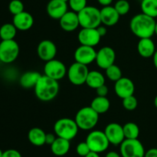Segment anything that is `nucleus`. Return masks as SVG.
<instances>
[{"label": "nucleus", "mask_w": 157, "mask_h": 157, "mask_svg": "<svg viewBox=\"0 0 157 157\" xmlns=\"http://www.w3.org/2000/svg\"><path fill=\"white\" fill-rule=\"evenodd\" d=\"M156 22L154 18L142 12L131 18L130 28L131 32L138 38H151L155 34Z\"/></svg>", "instance_id": "obj_1"}, {"label": "nucleus", "mask_w": 157, "mask_h": 157, "mask_svg": "<svg viewBox=\"0 0 157 157\" xmlns=\"http://www.w3.org/2000/svg\"><path fill=\"white\" fill-rule=\"evenodd\" d=\"M35 93L37 98L43 102L53 100L59 92L58 81L45 75H41L35 86Z\"/></svg>", "instance_id": "obj_2"}, {"label": "nucleus", "mask_w": 157, "mask_h": 157, "mask_svg": "<svg viewBox=\"0 0 157 157\" xmlns=\"http://www.w3.org/2000/svg\"><path fill=\"white\" fill-rule=\"evenodd\" d=\"M79 129L91 130L99 121V114L95 112L90 106H86L80 109L75 119Z\"/></svg>", "instance_id": "obj_3"}, {"label": "nucleus", "mask_w": 157, "mask_h": 157, "mask_svg": "<svg viewBox=\"0 0 157 157\" xmlns=\"http://www.w3.org/2000/svg\"><path fill=\"white\" fill-rule=\"evenodd\" d=\"M78 128L75 119L70 118H61L55 122L54 125V131L55 135L60 138H63L71 141L78 135Z\"/></svg>", "instance_id": "obj_4"}, {"label": "nucleus", "mask_w": 157, "mask_h": 157, "mask_svg": "<svg viewBox=\"0 0 157 157\" xmlns=\"http://www.w3.org/2000/svg\"><path fill=\"white\" fill-rule=\"evenodd\" d=\"M80 26L85 29H97L101 24V10L94 6H87L78 13Z\"/></svg>", "instance_id": "obj_5"}, {"label": "nucleus", "mask_w": 157, "mask_h": 157, "mask_svg": "<svg viewBox=\"0 0 157 157\" xmlns=\"http://www.w3.org/2000/svg\"><path fill=\"white\" fill-rule=\"evenodd\" d=\"M85 142L88 145L90 151L97 153L106 151L110 145L104 132L101 130L91 131L87 135Z\"/></svg>", "instance_id": "obj_6"}, {"label": "nucleus", "mask_w": 157, "mask_h": 157, "mask_svg": "<svg viewBox=\"0 0 157 157\" xmlns=\"http://www.w3.org/2000/svg\"><path fill=\"white\" fill-rule=\"evenodd\" d=\"M19 51V46L15 39L2 40L0 42V61L5 64L13 62L18 58Z\"/></svg>", "instance_id": "obj_7"}, {"label": "nucleus", "mask_w": 157, "mask_h": 157, "mask_svg": "<svg viewBox=\"0 0 157 157\" xmlns=\"http://www.w3.org/2000/svg\"><path fill=\"white\" fill-rule=\"evenodd\" d=\"M120 151L122 157H144L145 149L138 139H125L120 145Z\"/></svg>", "instance_id": "obj_8"}, {"label": "nucleus", "mask_w": 157, "mask_h": 157, "mask_svg": "<svg viewBox=\"0 0 157 157\" xmlns=\"http://www.w3.org/2000/svg\"><path fill=\"white\" fill-rule=\"evenodd\" d=\"M89 69L86 65L74 62L69 66L67 75L69 81L75 86H81L86 83Z\"/></svg>", "instance_id": "obj_9"}, {"label": "nucleus", "mask_w": 157, "mask_h": 157, "mask_svg": "<svg viewBox=\"0 0 157 157\" xmlns=\"http://www.w3.org/2000/svg\"><path fill=\"white\" fill-rule=\"evenodd\" d=\"M67 72V70L65 65L61 61L55 59V58L46 62L44 66V75H47L56 81L62 79L66 75Z\"/></svg>", "instance_id": "obj_10"}, {"label": "nucleus", "mask_w": 157, "mask_h": 157, "mask_svg": "<svg viewBox=\"0 0 157 157\" xmlns=\"http://www.w3.org/2000/svg\"><path fill=\"white\" fill-rule=\"evenodd\" d=\"M115 59L116 52L114 49L110 46H104L97 52L95 62L101 69H106L114 64Z\"/></svg>", "instance_id": "obj_11"}, {"label": "nucleus", "mask_w": 157, "mask_h": 157, "mask_svg": "<svg viewBox=\"0 0 157 157\" xmlns=\"http://www.w3.org/2000/svg\"><path fill=\"white\" fill-rule=\"evenodd\" d=\"M104 133L110 144L114 145V146L121 145L125 139L124 128L119 123H109L104 129Z\"/></svg>", "instance_id": "obj_12"}, {"label": "nucleus", "mask_w": 157, "mask_h": 157, "mask_svg": "<svg viewBox=\"0 0 157 157\" xmlns=\"http://www.w3.org/2000/svg\"><path fill=\"white\" fill-rule=\"evenodd\" d=\"M97 52L94 47L81 45L76 49L75 52V62L83 65L90 64L96 60Z\"/></svg>", "instance_id": "obj_13"}, {"label": "nucleus", "mask_w": 157, "mask_h": 157, "mask_svg": "<svg viewBox=\"0 0 157 157\" xmlns=\"http://www.w3.org/2000/svg\"><path fill=\"white\" fill-rule=\"evenodd\" d=\"M37 53L38 57L45 62L54 59L57 55L56 45L51 40H42L38 44L37 48Z\"/></svg>", "instance_id": "obj_14"}, {"label": "nucleus", "mask_w": 157, "mask_h": 157, "mask_svg": "<svg viewBox=\"0 0 157 157\" xmlns=\"http://www.w3.org/2000/svg\"><path fill=\"white\" fill-rule=\"evenodd\" d=\"M101 35L97 29H85L82 28L78 35V39L81 45L94 47L99 44L101 41Z\"/></svg>", "instance_id": "obj_15"}, {"label": "nucleus", "mask_w": 157, "mask_h": 157, "mask_svg": "<svg viewBox=\"0 0 157 157\" xmlns=\"http://www.w3.org/2000/svg\"><path fill=\"white\" fill-rule=\"evenodd\" d=\"M114 91L117 95L123 99L134 94L135 85L130 78L122 77L118 81L115 82Z\"/></svg>", "instance_id": "obj_16"}, {"label": "nucleus", "mask_w": 157, "mask_h": 157, "mask_svg": "<svg viewBox=\"0 0 157 157\" xmlns=\"http://www.w3.org/2000/svg\"><path fill=\"white\" fill-rule=\"evenodd\" d=\"M67 3L62 0H50L47 4L46 11L53 19L59 20L67 12Z\"/></svg>", "instance_id": "obj_17"}, {"label": "nucleus", "mask_w": 157, "mask_h": 157, "mask_svg": "<svg viewBox=\"0 0 157 157\" xmlns=\"http://www.w3.org/2000/svg\"><path fill=\"white\" fill-rule=\"evenodd\" d=\"M59 22L61 29L67 32L76 30L80 26L78 13L74 11H67L60 18Z\"/></svg>", "instance_id": "obj_18"}, {"label": "nucleus", "mask_w": 157, "mask_h": 157, "mask_svg": "<svg viewBox=\"0 0 157 157\" xmlns=\"http://www.w3.org/2000/svg\"><path fill=\"white\" fill-rule=\"evenodd\" d=\"M12 23L17 30L28 31L32 27L34 24V18L29 12H24L14 15Z\"/></svg>", "instance_id": "obj_19"}, {"label": "nucleus", "mask_w": 157, "mask_h": 157, "mask_svg": "<svg viewBox=\"0 0 157 157\" xmlns=\"http://www.w3.org/2000/svg\"><path fill=\"white\" fill-rule=\"evenodd\" d=\"M120 16L114 6H105L101 9V23L106 26H113L117 24Z\"/></svg>", "instance_id": "obj_20"}, {"label": "nucleus", "mask_w": 157, "mask_h": 157, "mask_svg": "<svg viewBox=\"0 0 157 157\" xmlns=\"http://www.w3.org/2000/svg\"><path fill=\"white\" fill-rule=\"evenodd\" d=\"M138 53L144 58L153 57L156 52V46L151 38H140L137 44Z\"/></svg>", "instance_id": "obj_21"}, {"label": "nucleus", "mask_w": 157, "mask_h": 157, "mask_svg": "<svg viewBox=\"0 0 157 157\" xmlns=\"http://www.w3.org/2000/svg\"><path fill=\"white\" fill-rule=\"evenodd\" d=\"M41 76V74L40 72L36 71H28L23 73L20 77L19 83L21 87L25 89L35 88Z\"/></svg>", "instance_id": "obj_22"}, {"label": "nucleus", "mask_w": 157, "mask_h": 157, "mask_svg": "<svg viewBox=\"0 0 157 157\" xmlns=\"http://www.w3.org/2000/svg\"><path fill=\"white\" fill-rule=\"evenodd\" d=\"M70 141L57 136L56 139L51 145V150L54 155L57 156H63L69 152Z\"/></svg>", "instance_id": "obj_23"}, {"label": "nucleus", "mask_w": 157, "mask_h": 157, "mask_svg": "<svg viewBox=\"0 0 157 157\" xmlns=\"http://www.w3.org/2000/svg\"><path fill=\"white\" fill-rule=\"evenodd\" d=\"M46 133L39 127H34L29 130L28 139L32 145L35 146H41L45 144Z\"/></svg>", "instance_id": "obj_24"}, {"label": "nucleus", "mask_w": 157, "mask_h": 157, "mask_svg": "<svg viewBox=\"0 0 157 157\" xmlns=\"http://www.w3.org/2000/svg\"><path fill=\"white\" fill-rule=\"evenodd\" d=\"M86 84L92 89H98L102 85L105 84V77L101 72L97 70L89 71Z\"/></svg>", "instance_id": "obj_25"}, {"label": "nucleus", "mask_w": 157, "mask_h": 157, "mask_svg": "<svg viewBox=\"0 0 157 157\" xmlns=\"http://www.w3.org/2000/svg\"><path fill=\"white\" fill-rule=\"evenodd\" d=\"M90 106L100 115V114L105 113L109 110L110 106V102L107 98V96H97L92 100Z\"/></svg>", "instance_id": "obj_26"}, {"label": "nucleus", "mask_w": 157, "mask_h": 157, "mask_svg": "<svg viewBox=\"0 0 157 157\" xmlns=\"http://www.w3.org/2000/svg\"><path fill=\"white\" fill-rule=\"evenodd\" d=\"M141 10L143 13L152 17H157V0H142L141 1Z\"/></svg>", "instance_id": "obj_27"}, {"label": "nucleus", "mask_w": 157, "mask_h": 157, "mask_svg": "<svg viewBox=\"0 0 157 157\" xmlns=\"http://www.w3.org/2000/svg\"><path fill=\"white\" fill-rule=\"evenodd\" d=\"M17 33V29L13 23H5L0 27V38L2 40H12Z\"/></svg>", "instance_id": "obj_28"}, {"label": "nucleus", "mask_w": 157, "mask_h": 157, "mask_svg": "<svg viewBox=\"0 0 157 157\" xmlns=\"http://www.w3.org/2000/svg\"><path fill=\"white\" fill-rule=\"evenodd\" d=\"M123 128H124L125 139H138L140 135V128L136 123L129 122L123 126Z\"/></svg>", "instance_id": "obj_29"}, {"label": "nucleus", "mask_w": 157, "mask_h": 157, "mask_svg": "<svg viewBox=\"0 0 157 157\" xmlns=\"http://www.w3.org/2000/svg\"><path fill=\"white\" fill-rule=\"evenodd\" d=\"M106 75L110 80L113 82H117L122 78V71L121 68L117 65L113 64L105 69Z\"/></svg>", "instance_id": "obj_30"}, {"label": "nucleus", "mask_w": 157, "mask_h": 157, "mask_svg": "<svg viewBox=\"0 0 157 157\" xmlns=\"http://www.w3.org/2000/svg\"><path fill=\"white\" fill-rule=\"evenodd\" d=\"M114 8L120 15H125L130 12V5L127 0H118L115 3Z\"/></svg>", "instance_id": "obj_31"}, {"label": "nucleus", "mask_w": 157, "mask_h": 157, "mask_svg": "<svg viewBox=\"0 0 157 157\" xmlns=\"http://www.w3.org/2000/svg\"><path fill=\"white\" fill-rule=\"evenodd\" d=\"M9 10L13 15L24 12V4L21 0H12L9 4Z\"/></svg>", "instance_id": "obj_32"}, {"label": "nucleus", "mask_w": 157, "mask_h": 157, "mask_svg": "<svg viewBox=\"0 0 157 157\" xmlns=\"http://www.w3.org/2000/svg\"><path fill=\"white\" fill-rule=\"evenodd\" d=\"M138 101L134 95H130L127 98L123 99V106L127 111H133L136 109Z\"/></svg>", "instance_id": "obj_33"}, {"label": "nucleus", "mask_w": 157, "mask_h": 157, "mask_svg": "<svg viewBox=\"0 0 157 157\" xmlns=\"http://www.w3.org/2000/svg\"><path fill=\"white\" fill-rule=\"evenodd\" d=\"M67 2L71 10L77 13L87 6V0H68Z\"/></svg>", "instance_id": "obj_34"}, {"label": "nucleus", "mask_w": 157, "mask_h": 157, "mask_svg": "<svg viewBox=\"0 0 157 157\" xmlns=\"http://www.w3.org/2000/svg\"><path fill=\"white\" fill-rule=\"evenodd\" d=\"M76 152L80 156L85 157L90 152V149L86 142H81L77 146Z\"/></svg>", "instance_id": "obj_35"}, {"label": "nucleus", "mask_w": 157, "mask_h": 157, "mask_svg": "<svg viewBox=\"0 0 157 157\" xmlns=\"http://www.w3.org/2000/svg\"><path fill=\"white\" fill-rule=\"evenodd\" d=\"M2 157H21V155L16 149H10L3 152Z\"/></svg>", "instance_id": "obj_36"}, {"label": "nucleus", "mask_w": 157, "mask_h": 157, "mask_svg": "<svg viewBox=\"0 0 157 157\" xmlns=\"http://www.w3.org/2000/svg\"><path fill=\"white\" fill-rule=\"evenodd\" d=\"M96 93L98 96L106 97L108 94V88L105 84L102 85L100 87H98V89H96Z\"/></svg>", "instance_id": "obj_37"}, {"label": "nucleus", "mask_w": 157, "mask_h": 157, "mask_svg": "<svg viewBox=\"0 0 157 157\" xmlns=\"http://www.w3.org/2000/svg\"><path fill=\"white\" fill-rule=\"evenodd\" d=\"M57 137L55 136V135L54 133H46V137H45V144L48 145H52V143L55 142V140L56 139Z\"/></svg>", "instance_id": "obj_38"}, {"label": "nucleus", "mask_w": 157, "mask_h": 157, "mask_svg": "<svg viewBox=\"0 0 157 157\" xmlns=\"http://www.w3.org/2000/svg\"><path fill=\"white\" fill-rule=\"evenodd\" d=\"M144 157H157V149L152 148L146 152Z\"/></svg>", "instance_id": "obj_39"}, {"label": "nucleus", "mask_w": 157, "mask_h": 157, "mask_svg": "<svg viewBox=\"0 0 157 157\" xmlns=\"http://www.w3.org/2000/svg\"><path fill=\"white\" fill-rule=\"evenodd\" d=\"M97 30H98V33L100 34L101 37L105 36L106 34H107V28H106L105 26H98V27L97 28Z\"/></svg>", "instance_id": "obj_40"}, {"label": "nucleus", "mask_w": 157, "mask_h": 157, "mask_svg": "<svg viewBox=\"0 0 157 157\" xmlns=\"http://www.w3.org/2000/svg\"><path fill=\"white\" fill-rule=\"evenodd\" d=\"M113 0H98V2H99V4L101 5L103 7L110 6V4L113 2Z\"/></svg>", "instance_id": "obj_41"}, {"label": "nucleus", "mask_w": 157, "mask_h": 157, "mask_svg": "<svg viewBox=\"0 0 157 157\" xmlns=\"http://www.w3.org/2000/svg\"><path fill=\"white\" fill-rule=\"evenodd\" d=\"M121 155H120L118 152H115V151H110V152H107L105 157H121Z\"/></svg>", "instance_id": "obj_42"}, {"label": "nucleus", "mask_w": 157, "mask_h": 157, "mask_svg": "<svg viewBox=\"0 0 157 157\" xmlns=\"http://www.w3.org/2000/svg\"><path fill=\"white\" fill-rule=\"evenodd\" d=\"M85 157H100V155H99V153H97V152L90 151V152H89Z\"/></svg>", "instance_id": "obj_43"}, {"label": "nucleus", "mask_w": 157, "mask_h": 157, "mask_svg": "<svg viewBox=\"0 0 157 157\" xmlns=\"http://www.w3.org/2000/svg\"><path fill=\"white\" fill-rule=\"evenodd\" d=\"M153 64H154V66L157 69V50H156L154 55H153Z\"/></svg>", "instance_id": "obj_44"}, {"label": "nucleus", "mask_w": 157, "mask_h": 157, "mask_svg": "<svg viewBox=\"0 0 157 157\" xmlns=\"http://www.w3.org/2000/svg\"><path fill=\"white\" fill-rule=\"evenodd\" d=\"M154 105H155V106H156V108L157 109V95L156 97H155V99H154Z\"/></svg>", "instance_id": "obj_45"}, {"label": "nucleus", "mask_w": 157, "mask_h": 157, "mask_svg": "<svg viewBox=\"0 0 157 157\" xmlns=\"http://www.w3.org/2000/svg\"><path fill=\"white\" fill-rule=\"evenodd\" d=\"M155 34L157 35V22H156V26H155Z\"/></svg>", "instance_id": "obj_46"}, {"label": "nucleus", "mask_w": 157, "mask_h": 157, "mask_svg": "<svg viewBox=\"0 0 157 157\" xmlns=\"http://www.w3.org/2000/svg\"><path fill=\"white\" fill-rule=\"evenodd\" d=\"M2 154H3V152L2 151V149H0V157H2Z\"/></svg>", "instance_id": "obj_47"}, {"label": "nucleus", "mask_w": 157, "mask_h": 157, "mask_svg": "<svg viewBox=\"0 0 157 157\" xmlns=\"http://www.w3.org/2000/svg\"><path fill=\"white\" fill-rule=\"evenodd\" d=\"M62 1H64V2H68V0H62Z\"/></svg>", "instance_id": "obj_48"}]
</instances>
